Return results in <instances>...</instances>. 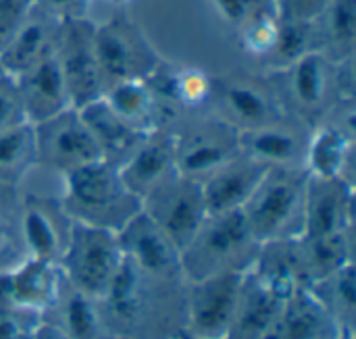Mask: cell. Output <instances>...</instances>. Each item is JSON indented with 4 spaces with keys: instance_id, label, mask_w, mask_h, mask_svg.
<instances>
[{
    "instance_id": "12",
    "label": "cell",
    "mask_w": 356,
    "mask_h": 339,
    "mask_svg": "<svg viewBox=\"0 0 356 339\" xmlns=\"http://www.w3.org/2000/svg\"><path fill=\"white\" fill-rule=\"evenodd\" d=\"M54 58L63 73L73 108H81L104 94V79L94 48V21L77 19L60 23Z\"/></svg>"
},
{
    "instance_id": "34",
    "label": "cell",
    "mask_w": 356,
    "mask_h": 339,
    "mask_svg": "<svg viewBox=\"0 0 356 339\" xmlns=\"http://www.w3.org/2000/svg\"><path fill=\"white\" fill-rule=\"evenodd\" d=\"M234 31H236V35H238L240 48H242L248 56H252V58L265 63V60L271 56V52H273V48H275V44H277L280 13H277L275 6L263 8V10H259L257 15H252L248 21H244V23H242L238 29H234Z\"/></svg>"
},
{
    "instance_id": "40",
    "label": "cell",
    "mask_w": 356,
    "mask_h": 339,
    "mask_svg": "<svg viewBox=\"0 0 356 339\" xmlns=\"http://www.w3.org/2000/svg\"><path fill=\"white\" fill-rule=\"evenodd\" d=\"M35 8V0H0V48Z\"/></svg>"
},
{
    "instance_id": "25",
    "label": "cell",
    "mask_w": 356,
    "mask_h": 339,
    "mask_svg": "<svg viewBox=\"0 0 356 339\" xmlns=\"http://www.w3.org/2000/svg\"><path fill=\"white\" fill-rule=\"evenodd\" d=\"M340 336H344V331L317 298L309 290H300L282 302L265 339H336Z\"/></svg>"
},
{
    "instance_id": "7",
    "label": "cell",
    "mask_w": 356,
    "mask_h": 339,
    "mask_svg": "<svg viewBox=\"0 0 356 339\" xmlns=\"http://www.w3.org/2000/svg\"><path fill=\"white\" fill-rule=\"evenodd\" d=\"M121 261L123 252L117 233L73 223L58 267L71 288L98 300L106 292Z\"/></svg>"
},
{
    "instance_id": "43",
    "label": "cell",
    "mask_w": 356,
    "mask_h": 339,
    "mask_svg": "<svg viewBox=\"0 0 356 339\" xmlns=\"http://www.w3.org/2000/svg\"><path fill=\"white\" fill-rule=\"evenodd\" d=\"M29 339H67L65 338V333L58 329V327H54L52 323H48V321H40L38 323V327L33 329V333H31V338Z\"/></svg>"
},
{
    "instance_id": "16",
    "label": "cell",
    "mask_w": 356,
    "mask_h": 339,
    "mask_svg": "<svg viewBox=\"0 0 356 339\" xmlns=\"http://www.w3.org/2000/svg\"><path fill=\"white\" fill-rule=\"evenodd\" d=\"M65 277L58 265L23 256L17 265L0 269V306L44 319L56 304Z\"/></svg>"
},
{
    "instance_id": "36",
    "label": "cell",
    "mask_w": 356,
    "mask_h": 339,
    "mask_svg": "<svg viewBox=\"0 0 356 339\" xmlns=\"http://www.w3.org/2000/svg\"><path fill=\"white\" fill-rule=\"evenodd\" d=\"M213 8L232 29H238L244 21L263 8L275 6L273 0H211Z\"/></svg>"
},
{
    "instance_id": "29",
    "label": "cell",
    "mask_w": 356,
    "mask_h": 339,
    "mask_svg": "<svg viewBox=\"0 0 356 339\" xmlns=\"http://www.w3.org/2000/svg\"><path fill=\"white\" fill-rule=\"evenodd\" d=\"M315 50L334 63L356 56V0H332L313 21Z\"/></svg>"
},
{
    "instance_id": "37",
    "label": "cell",
    "mask_w": 356,
    "mask_h": 339,
    "mask_svg": "<svg viewBox=\"0 0 356 339\" xmlns=\"http://www.w3.org/2000/svg\"><path fill=\"white\" fill-rule=\"evenodd\" d=\"M27 123L15 79L6 73L0 75V129Z\"/></svg>"
},
{
    "instance_id": "22",
    "label": "cell",
    "mask_w": 356,
    "mask_h": 339,
    "mask_svg": "<svg viewBox=\"0 0 356 339\" xmlns=\"http://www.w3.org/2000/svg\"><path fill=\"white\" fill-rule=\"evenodd\" d=\"M15 85L27 117V123H42L67 108H73L63 73L54 54L15 75Z\"/></svg>"
},
{
    "instance_id": "27",
    "label": "cell",
    "mask_w": 356,
    "mask_h": 339,
    "mask_svg": "<svg viewBox=\"0 0 356 339\" xmlns=\"http://www.w3.org/2000/svg\"><path fill=\"white\" fill-rule=\"evenodd\" d=\"M284 298L265 288L250 271L244 275L236 315L225 339H265Z\"/></svg>"
},
{
    "instance_id": "38",
    "label": "cell",
    "mask_w": 356,
    "mask_h": 339,
    "mask_svg": "<svg viewBox=\"0 0 356 339\" xmlns=\"http://www.w3.org/2000/svg\"><path fill=\"white\" fill-rule=\"evenodd\" d=\"M19 200L15 196V188L0 185V256L13 246V229H17L19 217Z\"/></svg>"
},
{
    "instance_id": "28",
    "label": "cell",
    "mask_w": 356,
    "mask_h": 339,
    "mask_svg": "<svg viewBox=\"0 0 356 339\" xmlns=\"http://www.w3.org/2000/svg\"><path fill=\"white\" fill-rule=\"evenodd\" d=\"M81 119L86 121L100 158L111 165H121L138 146L144 133L136 131L131 125H127L108 104L104 98H98L81 108H77Z\"/></svg>"
},
{
    "instance_id": "20",
    "label": "cell",
    "mask_w": 356,
    "mask_h": 339,
    "mask_svg": "<svg viewBox=\"0 0 356 339\" xmlns=\"http://www.w3.org/2000/svg\"><path fill=\"white\" fill-rule=\"evenodd\" d=\"M119 173L129 192L140 202L163 181L177 173L175 140L171 127H159L142 135L134 152L119 165Z\"/></svg>"
},
{
    "instance_id": "44",
    "label": "cell",
    "mask_w": 356,
    "mask_h": 339,
    "mask_svg": "<svg viewBox=\"0 0 356 339\" xmlns=\"http://www.w3.org/2000/svg\"><path fill=\"white\" fill-rule=\"evenodd\" d=\"M171 339H200V338H194V336H188V333H184V331H179L177 336H173Z\"/></svg>"
},
{
    "instance_id": "45",
    "label": "cell",
    "mask_w": 356,
    "mask_h": 339,
    "mask_svg": "<svg viewBox=\"0 0 356 339\" xmlns=\"http://www.w3.org/2000/svg\"><path fill=\"white\" fill-rule=\"evenodd\" d=\"M336 339H355V336H350V333H344V336H340V338Z\"/></svg>"
},
{
    "instance_id": "42",
    "label": "cell",
    "mask_w": 356,
    "mask_h": 339,
    "mask_svg": "<svg viewBox=\"0 0 356 339\" xmlns=\"http://www.w3.org/2000/svg\"><path fill=\"white\" fill-rule=\"evenodd\" d=\"M332 0H273L277 13L286 19L313 21Z\"/></svg>"
},
{
    "instance_id": "11",
    "label": "cell",
    "mask_w": 356,
    "mask_h": 339,
    "mask_svg": "<svg viewBox=\"0 0 356 339\" xmlns=\"http://www.w3.org/2000/svg\"><path fill=\"white\" fill-rule=\"evenodd\" d=\"M142 213L181 252L209 217L200 181L175 173L142 200Z\"/></svg>"
},
{
    "instance_id": "6",
    "label": "cell",
    "mask_w": 356,
    "mask_h": 339,
    "mask_svg": "<svg viewBox=\"0 0 356 339\" xmlns=\"http://www.w3.org/2000/svg\"><path fill=\"white\" fill-rule=\"evenodd\" d=\"M94 48L104 90L117 81L148 79L163 60L146 33L125 13L94 23Z\"/></svg>"
},
{
    "instance_id": "15",
    "label": "cell",
    "mask_w": 356,
    "mask_h": 339,
    "mask_svg": "<svg viewBox=\"0 0 356 339\" xmlns=\"http://www.w3.org/2000/svg\"><path fill=\"white\" fill-rule=\"evenodd\" d=\"M73 221L58 198L27 194L19 200L17 233L25 256L60 265Z\"/></svg>"
},
{
    "instance_id": "33",
    "label": "cell",
    "mask_w": 356,
    "mask_h": 339,
    "mask_svg": "<svg viewBox=\"0 0 356 339\" xmlns=\"http://www.w3.org/2000/svg\"><path fill=\"white\" fill-rule=\"evenodd\" d=\"M38 165L35 135L31 123L0 129V185L17 188Z\"/></svg>"
},
{
    "instance_id": "5",
    "label": "cell",
    "mask_w": 356,
    "mask_h": 339,
    "mask_svg": "<svg viewBox=\"0 0 356 339\" xmlns=\"http://www.w3.org/2000/svg\"><path fill=\"white\" fill-rule=\"evenodd\" d=\"M305 169L271 167L242 206L244 221L259 244L300 238L305 219Z\"/></svg>"
},
{
    "instance_id": "23",
    "label": "cell",
    "mask_w": 356,
    "mask_h": 339,
    "mask_svg": "<svg viewBox=\"0 0 356 339\" xmlns=\"http://www.w3.org/2000/svg\"><path fill=\"white\" fill-rule=\"evenodd\" d=\"M102 98L127 125L140 133H148L159 127H171L181 117L159 98L148 79L111 83Z\"/></svg>"
},
{
    "instance_id": "18",
    "label": "cell",
    "mask_w": 356,
    "mask_h": 339,
    "mask_svg": "<svg viewBox=\"0 0 356 339\" xmlns=\"http://www.w3.org/2000/svg\"><path fill=\"white\" fill-rule=\"evenodd\" d=\"M353 227H355V181L342 177L309 175L300 238L344 233V231H353Z\"/></svg>"
},
{
    "instance_id": "1",
    "label": "cell",
    "mask_w": 356,
    "mask_h": 339,
    "mask_svg": "<svg viewBox=\"0 0 356 339\" xmlns=\"http://www.w3.org/2000/svg\"><path fill=\"white\" fill-rule=\"evenodd\" d=\"M265 77L284 113L319 125L340 102L355 100V58L334 63L311 50L288 67L265 71Z\"/></svg>"
},
{
    "instance_id": "24",
    "label": "cell",
    "mask_w": 356,
    "mask_h": 339,
    "mask_svg": "<svg viewBox=\"0 0 356 339\" xmlns=\"http://www.w3.org/2000/svg\"><path fill=\"white\" fill-rule=\"evenodd\" d=\"M58 29V21L42 13L40 8H33L29 17L19 25V29L0 48L2 71L15 77L35 63L44 60L46 56L54 54Z\"/></svg>"
},
{
    "instance_id": "26",
    "label": "cell",
    "mask_w": 356,
    "mask_h": 339,
    "mask_svg": "<svg viewBox=\"0 0 356 339\" xmlns=\"http://www.w3.org/2000/svg\"><path fill=\"white\" fill-rule=\"evenodd\" d=\"M250 273L280 298H290L292 294L307 290V273L300 256L298 238L273 240L261 244L259 256Z\"/></svg>"
},
{
    "instance_id": "32",
    "label": "cell",
    "mask_w": 356,
    "mask_h": 339,
    "mask_svg": "<svg viewBox=\"0 0 356 339\" xmlns=\"http://www.w3.org/2000/svg\"><path fill=\"white\" fill-rule=\"evenodd\" d=\"M317 302L327 311V315L336 321V325L344 333L355 336L356 317V277L355 263L342 267L340 271L311 283L307 288Z\"/></svg>"
},
{
    "instance_id": "17",
    "label": "cell",
    "mask_w": 356,
    "mask_h": 339,
    "mask_svg": "<svg viewBox=\"0 0 356 339\" xmlns=\"http://www.w3.org/2000/svg\"><path fill=\"white\" fill-rule=\"evenodd\" d=\"M311 125L282 113L275 119L238 133V148L244 156L265 167L305 169V154L311 138Z\"/></svg>"
},
{
    "instance_id": "41",
    "label": "cell",
    "mask_w": 356,
    "mask_h": 339,
    "mask_svg": "<svg viewBox=\"0 0 356 339\" xmlns=\"http://www.w3.org/2000/svg\"><path fill=\"white\" fill-rule=\"evenodd\" d=\"M92 0H35V8L46 13L58 23L88 19Z\"/></svg>"
},
{
    "instance_id": "31",
    "label": "cell",
    "mask_w": 356,
    "mask_h": 339,
    "mask_svg": "<svg viewBox=\"0 0 356 339\" xmlns=\"http://www.w3.org/2000/svg\"><path fill=\"white\" fill-rule=\"evenodd\" d=\"M298 246H300V256H302L309 286L355 263L353 231L317 235V238H298Z\"/></svg>"
},
{
    "instance_id": "2",
    "label": "cell",
    "mask_w": 356,
    "mask_h": 339,
    "mask_svg": "<svg viewBox=\"0 0 356 339\" xmlns=\"http://www.w3.org/2000/svg\"><path fill=\"white\" fill-rule=\"evenodd\" d=\"M184 281L156 279L142 273L125 256L106 292L98 298L106 336L142 339L150 323H165V311L173 313V298H181Z\"/></svg>"
},
{
    "instance_id": "35",
    "label": "cell",
    "mask_w": 356,
    "mask_h": 339,
    "mask_svg": "<svg viewBox=\"0 0 356 339\" xmlns=\"http://www.w3.org/2000/svg\"><path fill=\"white\" fill-rule=\"evenodd\" d=\"M311 50H315V38H313L311 21L286 19L280 15L277 44H275L271 56L263 63L265 71H275V69L288 67L290 63L298 60L300 56H305Z\"/></svg>"
},
{
    "instance_id": "30",
    "label": "cell",
    "mask_w": 356,
    "mask_h": 339,
    "mask_svg": "<svg viewBox=\"0 0 356 339\" xmlns=\"http://www.w3.org/2000/svg\"><path fill=\"white\" fill-rule=\"evenodd\" d=\"M56 313V321H48L58 327L67 339H104L106 329L102 323L98 300L77 292L67 281L63 283L56 304L46 313ZM44 315V317H46Z\"/></svg>"
},
{
    "instance_id": "3",
    "label": "cell",
    "mask_w": 356,
    "mask_h": 339,
    "mask_svg": "<svg viewBox=\"0 0 356 339\" xmlns=\"http://www.w3.org/2000/svg\"><path fill=\"white\" fill-rule=\"evenodd\" d=\"M60 206L73 223L119 233L136 215L142 202L123 183L119 167L96 160L63 175Z\"/></svg>"
},
{
    "instance_id": "21",
    "label": "cell",
    "mask_w": 356,
    "mask_h": 339,
    "mask_svg": "<svg viewBox=\"0 0 356 339\" xmlns=\"http://www.w3.org/2000/svg\"><path fill=\"white\" fill-rule=\"evenodd\" d=\"M267 169L269 167L238 152L232 160H227L200 181L207 213L221 215L242 210V206L248 202L259 181L267 173Z\"/></svg>"
},
{
    "instance_id": "39",
    "label": "cell",
    "mask_w": 356,
    "mask_h": 339,
    "mask_svg": "<svg viewBox=\"0 0 356 339\" xmlns=\"http://www.w3.org/2000/svg\"><path fill=\"white\" fill-rule=\"evenodd\" d=\"M40 321V317L0 306V339H29Z\"/></svg>"
},
{
    "instance_id": "9",
    "label": "cell",
    "mask_w": 356,
    "mask_h": 339,
    "mask_svg": "<svg viewBox=\"0 0 356 339\" xmlns=\"http://www.w3.org/2000/svg\"><path fill=\"white\" fill-rule=\"evenodd\" d=\"M246 273H223L184 281L181 331L200 339H225Z\"/></svg>"
},
{
    "instance_id": "47",
    "label": "cell",
    "mask_w": 356,
    "mask_h": 339,
    "mask_svg": "<svg viewBox=\"0 0 356 339\" xmlns=\"http://www.w3.org/2000/svg\"><path fill=\"white\" fill-rule=\"evenodd\" d=\"M104 339H127V338H115V336H106Z\"/></svg>"
},
{
    "instance_id": "19",
    "label": "cell",
    "mask_w": 356,
    "mask_h": 339,
    "mask_svg": "<svg viewBox=\"0 0 356 339\" xmlns=\"http://www.w3.org/2000/svg\"><path fill=\"white\" fill-rule=\"evenodd\" d=\"M117 238L123 256L134 263L142 273L156 279L184 281L179 250L144 213L136 215L117 233Z\"/></svg>"
},
{
    "instance_id": "10",
    "label": "cell",
    "mask_w": 356,
    "mask_h": 339,
    "mask_svg": "<svg viewBox=\"0 0 356 339\" xmlns=\"http://www.w3.org/2000/svg\"><path fill=\"white\" fill-rule=\"evenodd\" d=\"M204 110L238 133L263 125L284 113L265 73L213 75V92Z\"/></svg>"
},
{
    "instance_id": "4",
    "label": "cell",
    "mask_w": 356,
    "mask_h": 339,
    "mask_svg": "<svg viewBox=\"0 0 356 339\" xmlns=\"http://www.w3.org/2000/svg\"><path fill=\"white\" fill-rule=\"evenodd\" d=\"M261 244L250 233L242 210L209 215L196 235L179 252L184 281L223 273H248Z\"/></svg>"
},
{
    "instance_id": "14",
    "label": "cell",
    "mask_w": 356,
    "mask_h": 339,
    "mask_svg": "<svg viewBox=\"0 0 356 339\" xmlns=\"http://www.w3.org/2000/svg\"><path fill=\"white\" fill-rule=\"evenodd\" d=\"M355 160V100L340 102L319 125L311 129L305 171L315 177L353 179Z\"/></svg>"
},
{
    "instance_id": "48",
    "label": "cell",
    "mask_w": 356,
    "mask_h": 339,
    "mask_svg": "<svg viewBox=\"0 0 356 339\" xmlns=\"http://www.w3.org/2000/svg\"><path fill=\"white\" fill-rule=\"evenodd\" d=\"M2 73H4V71H2V65H0V75H2Z\"/></svg>"
},
{
    "instance_id": "46",
    "label": "cell",
    "mask_w": 356,
    "mask_h": 339,
    "mask_svg": "<svg viewBox=\"0 0 356 339\" xmlns=\"http://www.w3.org/2000/svg\"><path fill=\"white\" fill-rule=\"evenodd\" d=\"M111 2H115V4H121V6H123V4H127L129 0H111Z\"/></svg>"
},
{
    "instance_id": "13",
    "label": "cell",
    "mask_w": 356,
    "mask_h": 339,
    "mask_svg": "<svg viewBox=\"0 0 356 339\" xmlns=\"http://www.w3.org/2000/svg\"><path fill=\"white\" fill-rule=\"evenodd\" d=\"M38 165L56 171L60 177L92 165L100 158L98 146L77 108H67L33 125Z\"/></svg>"
},
{
    "instance_id": "8",
    "label": "cell",
    "mask_w": 356,
    "mask_h": 339,
    "mask_svg": "<svg viewBox=\"0 0 356 339\" xmlns=\"http://www.w3.org/2000/svg\"><path fill=\"white\" fill-rule=\"evenodd\" d=\"M186 123H173L177 173L196 181L232 160L238 148V131L213 117L209 110L188 113Z\"/></svg>"
}]
</instances>
